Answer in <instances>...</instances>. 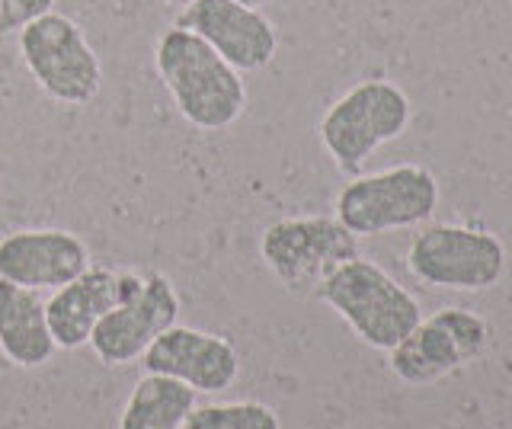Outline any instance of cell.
<instances>
[{"label": "cell", "instance_id": "13", "mask_svg": "<svg viewBox=\"0 0 512 429\" xmlns=\"http://www.w3.org/2000/svg\"><path fill=\"white\" fill-rule=\"evenodd\" d=\"M138 273H119V269L90 266L74 282L61 285L45 301V317L52 340L58 349H80L90 343L93 327L138 289Z\"/></svg>", "mask_w": 512, "mask_h": 429}, {"label": "cell", "instance_id": "3", "mask_svg": "<svg viewBox=\"0 0 512 429\" xmlns=\"http://www.w3.org/2000/svg\"><path fill=\"white\" fill-rule=\"evenodd\" d=\"M410 116V100L397 84L362 81L320 119V145L346 177H359L368 157L407 132Z\"/></svg>", "mask_w": 512, "mask_h": 429}, {"label": "cell", "instance_id": "14", "mask_svg": "<svg viewBox=\"0 0 512 429\" xmlns=\"http://www.w3.org/2000/svg\"><path fill=\"white\" fill-rule=\"evenodd\" d=\"M55 349L42 292L0 279V353L20 369H39Z\"/></svg>", "mask_w": 512, "mask_h": 429}, {"label": "cell", "instance_id": "10", "mask_svg": "<svg viewBox=\"0 0 512 429\" xmlns=\"http://www.w3.org/2000/svg\"><path fill=\"white\" fill-rule=\"evenodd\" d=\"M173 26L196 33L240 74L263 71L279 49V33L256 7L237 0H192Z\"/></svg>", "mask_w": 512, "mask_h": 429}, {"label": "cell", "instance_id": "8", "mask_svg": "<svg viewBox=\"0 0 512 429\" xmlns=\"http://www.w3.org/2000/svg\"><path fill=\"white\" fill-rule=\"evenodd\" d=\"M490 343V324L461 308H442L432 317H420L391 353V372L407 385H429L474 362Z\"/></svg>", "mask_w": 512, "mask_h": 429}, {"label": "cell", "instance_id": "9", "mask_svg": "<svg viewBox=\"0 0 512 429\" xmlns=\"http://www.w3.org/2000/svg\"><path fill=\"white\" fill-rule=\"evenodd\" d=\"M180 317V295L173 282L160 273L141 276L138 289L119 301L90 333V349L109 369L138 362L160 333Z\"/></svg>", "mask_w": 512, "mask_h": 429}, {"label": "cell", "instance_id": "11", "mask_svg": "<svg viewBox=\"0 0 512 429\" xmlns=\"http://www.w3.org/2000/svg\"><path fill=\"white\" fill-rule=\"evenodd\" d=\"M144 372L167 375L189 385L196 394L228 391L240 375V359L231 340L218 333L173 324L144 349Z\"/></svg>", "mask_w": 512, "mask_h": 429}, {"label": "cell", "instance_id": "5", "mask_svg": "<svg viewBox=\"0 0 512 429\" xmlns=\"http://www.w3.org/2000/svg\"><path fill=\"white\" fill-rule=\"evenodd\" d=\"M20 55L48 100L64 106L90 103L103 84V65L80 26L48 10L20 29Z\"/></svg>", "mask_w": 512, "mask_h": 429}, {"label": "cell", "instance_id": "17", "mask_svg": "<svg viewBox=\"0 0 512 429\" xmlns=\"http://www.w3.org/2000/svg\"><path fill=\"white\" fill-rule=\"evenodd\" d=\"M55 7V0H0V36H13L42 13Z\"/></svg>", "mask_w": 512, "mask_h": 429}, {"label": "cell", "instance_id": "18", "mask_svg": "<svg viewBox=\"0 0 512 429\" xmlns=\"http://www.w3.org/2000/svg\"><path fill=\"white\" fill-rule=\"evenodd\" d=\"M237 4H244V7H256V10H260L263 4H269V0H237Z\"/></svg>", "mask_w": 512, "mask_h": 429}, {"label": "cell", "instance_id": "16", "mask_svg": "<svg viewBox=\"0 0 512 429\" xmlns=\"http://www.w3.org/2000/svg\"><path fill=\"white\" fill-rule=\"evenodd\" d=\"M183 429H282L279 413L260 401H228L192 407Z\"/></svg>", "mask_w": 512, "mask_h": 429}, {"label": "cell", "instance_id": "1", "mask_svg": "<svg viewBox=\"0 0 512 429\" xmlns=\"http://www.w3.org/2000/svg\"><path fill=\"white\" fill-rule=\"evenodd\" d=\"M154 65L180 116L202 132H221L244 116L247 84L212 45L170 26L154 45Z\"/></svg>", "mask_w": 512, "mask_h": 429}, {"label": "cell", "instance_id": "12", "mask_svg": "<svg viewBox=\"0 0 512 429\" xmlns=\"http://www.w3.org/2000/svg\"><path fill=\"white\" fill-rule=\"evenodd\" d=\"M90 269V250L61 228H29L0 237V279L36 292H55Z\"/></svg>", "mask_w": 512, "mask_h": 429}, {"label": "cell", "instance_id": "6", "mask_svg": "<svg viewBox=\"0 0 512 429\" xmlns=\"http://www.w3.org/2000/svg\"><path fill=\"white\" fill-rule=\"evenodd\" d=\"M263 263L292 295H311L330 273L359 257V237L336 218L272 221L260 241Z\"/></svg>", "mask_w": 512, "mask_h": 429}, {"label": "cell", "instance_id": "2", "mask_svg": "<svg viewBox=\"0 0 512 429\" xmlns=\"http://www.w3.org/2000/svg\"><path fill=\"white\" fill-rule=\"evenodd\" d=\"M314 295L327 301L356 330V337L375 349H394L423 317L404 285H397L381 266L362 257L330 273Z\"/></svg>", "mask_w": 512, "mask_h": 429}, {"label": "cell", "instance_id": "15", "mask_svg": "<svg viewBox=\"0 0 512 429\" xmlns=\"http://www.w3.org/2000/svg\"><path fill=\"white\" fill-rule=\"evenodd\" d=\"M196 407V391L183 381L148 372L128 394L116 429H183Z\"/></svg>", "mask_w": 512, "mask_h": 429}, {"label": "cell", "instance_id": "19", "mask_svg": "<svg viewBox=\"0 0 512 429\" xmlns=\"http://www.w3.org/2000/svg\"><path fill=\"white\" fill-rule=\"evenodd\" d=\"M164 4H170V7H186V4H192V0H164Z\"/></svg>", "mask_w": 512, "mask_h": 429}, {"label": "cell", "instance_id": "7", "mask_svg": "<svg viewBox=\"0 0 512 429\" xmlns=\"http://www.w3.org/2000/svg\"><path fill=\"white\" fill-rule=\"evenodd\" d=\"M410 273L436 289L484 292L503 279L506 250L490 231L461 225H429L407 250Z\"/></svg>", "mask_w": 512, "mask_h": 429}, {"label": "cell", "instance_id": "4", "mask_svg": "<svg viewBox=\"0 0 512 429\" xmlns=\"http://www.w3.org/2000/svg\"><path fill=\"white\" fill-rule=\"evenodd\" d=\"M439 183L426 167L400 164L346 183L336 196V221L356 237L413 228L436 212Z\"/></svg>", "mask_w": 512, "mask_h": 429}]
</instances>
